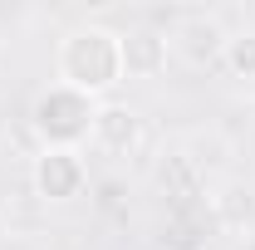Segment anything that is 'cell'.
Segmentation results:
<instances>
[{
    "mask_svg": "<svg viewBox=\"0 0 255 250\" xmlns=\"http://www.w3.org/2000/svg\"><path fill=\"white\" fill-rule=\"evenodd\" d=\"M94 142L98 152L108 157H128L137 152V142H142V118H137V108H128V103H98L94 113Z\"/></svg>",
    "mask_w": 255,
    "mask_h": 250,
    "instance_id": "277c9868",
    "label": "cell"
},
{
    "mask_svg": "<svg viewBox=\"0 0 255 250\" xmlns=\"http://www.w3.org/2000/svg\"><path fill=\"white\" fill-rule=\"evenodd\" d=\"M167 59H172V44L162 30L137 25V30L123 34V79H157L167 69Z\"/></svg>",
    "mask_w": 255,
    "mask_h": 250,
    "instance_id": "5b68a950",
    "label": "cell"
},
{
    "mask_svg": "<svg viewBox=\"0 0 255 250\" xmlns=\"http://www.w3.org/2000/svg\"><path fill=\"white\" fill-rule=\"evenodd\" d=\"M211 226H206V216L201 211H177V216L162 226V246L167 250H201L211 236H206Z\"/></svg>",
    "mask_w": 255,
    "mask_h": 250,
    "instance_id": "52a82bcc",
    "label": "cell"
},
{
    "mask_svg": "<svg viewBox=\"0 0 255 250\" xmlns=\"http://www.w3.org/2000/svg\"><path fill=\"white\" fill-rule=\"evenodd\" d=\"M30 182L39 191V201H74V196H84L89 187V162L79 147H39V157L30 162Z\"/></svg>",
    "mask_w": 255,
    "mask_h": 250,
    "instance_id": "3957f363",
    "label": "cell"
},
{
    "mask_svg": "<svg viewBox=\"0 0 255 250\" xmlns=\"http://www.w3.org/2000/svg\"><path fill=\"white\" fill-rule=\"evenodd\" d=\"M59 84L79 89L89 98H103L123 84V34L108 30V25H79L59 39Z\"/></svg>",
    "mask_w": 255,
    "mask_h": 250,
    "instance_id": "6da1fadb",
    "label": "cell"
},
{
    "mask_svg": "<svg viewBox=\"0 0 255 250\" xmlns=\"http://www.w3.org/2000/svg\"><path fill=\"white\" fill-rule=\"evenodd\" d=\"M167 44L182 49L191 64H211V59H221L226 30L211 20V15H187V20H177V30L167 34Z\"/></svg>",
    "mask_w": 255,
    "mask_h": 250,
    "instance_id": "8992f818",
    "label": "cell"
},
{
    "mask_svg": "<svg viewBox=\"0 0 255 250\" xmlns=\"http://www.w3.org/2000/svg\"><path fill=\"white\" fill-rule=\"evenodd\" d=\"M221 64L231 79H246L255 84V30H231L221 44Z\"/></svg>",
    "mask_w": 255,
    "mask_h": 250,
    "instance_id": "ba28073f",
    "label": "cell"
},
{
    "mask_svg": "<svg viewBox=\"0 0 255 250\" xmlns=\"http://www.w3.org/2000/svg\"><path fill=\"white\" fill-rule=\"evenodd\" d=\"M94 113L98 98L79 94L69 84H49L30 103V132L39 137V147H79L94 137Z\"/></svg>",
    "mask_w": 255,
    "mask_h": 250,
    "instance_id": "7a4b0ae2",
    "label": "cell"
}]
</instances>
